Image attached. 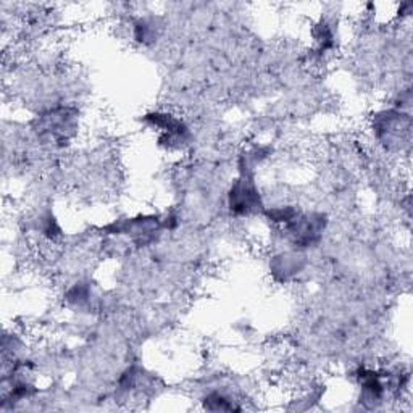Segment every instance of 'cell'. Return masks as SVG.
Here are the masks:
<instances>
[{
  "label": "cell",
  "instance_id": "1",
  "mask_svg": "<svg viewBox=\"0 0 413 413\" xmlns=\"http://www.w3.org/2000/svg\"><path fill=\"white\" fill-rule=\"evenodd\" d=\"M230 205L236 213H249V211L257 210V206L260 209V197H258L255 186L249 178L239 179L234 184L230 194Z\"/></svg>",
  "mask_w": 413,
  "mask_h": 413
},
{
  "label": "cell",
  "instance_id": "3",
  "mask_svg": "<svg viewBox=\"0 0 413 413\" xmlns=\"http://www.w3.org/2000/svg\"><path fill=\"white\" fill-rule=\"evenodd\" d=\"M205 407L209 410H213V412H228V410H239L237 407H234L232 404H230V400H226L225 397H221L218 394H213L210 397H206L205 399Z\"/></svg>",
  "mask_w": 413,
  "mask_h": 413
},
{
  "label": "cell",
  "instance_id": "2",
  "mask_svg": "<svg viewBox=\"0 0 413 413\" xmlns=\"http://www.w3.org/2000/svg\"><path fill=\"white\" fill-rule=\"evenodd\" d=\"M291 231L294 237H296V242H301L303 246L312 244V242L320 236V231H322V223L318 220L308 221V218L297 220L296 223L291 226Z\"/></svg>",
  "mask_w": 413,
  "mask_h": 413
}]
</instances>
